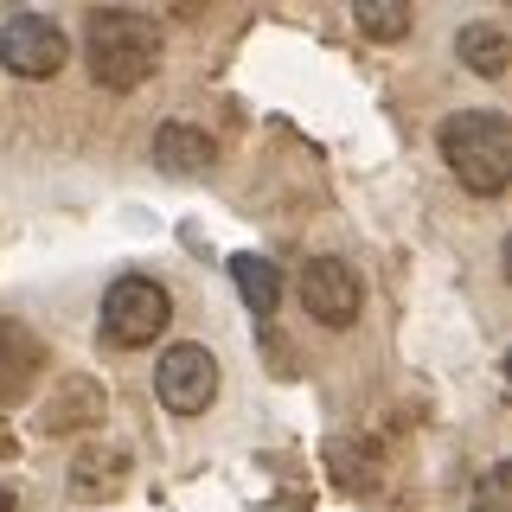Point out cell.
<instances>
[{
	"label": "cell",
	"instance_id": "5",
	"mask_svg": "<svg viewBox=\"0 0 512 512\" xmlns=\"http://www.w3.org/2000/svg\"><path fill=\"white\" fill-rule=\"evenodd\" d=\"M154 391H160V404L173 416H205L212 397H218V359L205 346H192V340L167 346L160 365H154Z\"/></svg>",
	"mask_w": 512,
	"mask_h": 512
},
{
	"label": "cell",
	"instance_id": "14",
	"mask_svg": "<svg viewBox=\"0 0 512 512\" xmlns=\"http://www.w3.org/2000/svg\"><path fill=\"white\" fill-rule=\"evenodd\" d=\"M13 455V436H7V423H0V461H7Z\"/></svg>",
	"mask_w": 512,
	"mask_h": 512
},
{
	"label": "cell",
	"instance_id": "2",
	"mask_svg": "<svg viewBox=\"0 0 512 512\" xmlns=\"http://www.w3.org/2000/svg\"><path fill=\"white\" fill-rule=\"evenodd\" d=\"M84 58H90V77L103 90H135V84H148L154 64H160V26L141 20V13H122V7L90 13Z\"/></svg>",
	"mask_w": 512,
	"mask_h": 512
},
{
	"label": "cell",
	"instance_id": "11",
	"mask_svg": "<svg viewBox=\"0 0 512 512\" xmlns=\"http://www.w3.org/2000/svg\"><path fill=\"white\" fill-rule=\"evenodd\" d=\"M231 282H237V295H244L250 314H276L282 276H276V263H269V256H231Z\"/></svg>",
	"mask_w": 512,
	"mask_h": 512
},
{
	"label": "cell",
	"instance_id": "7",
	"mask_svg": "<svg viewBox=\"0 0 512 512\" xmlns=\"http://www.w3.org/2000/svg\"><path fill=\"white\" fill-rule=\"evenodd\" d=\"M45 365H52V352H45L39 333L26 320L0 314V404H26L32 384L45 378Z\"/></svg>",
	"mask_w": 512,
	"mask_h": 512
},
{
	"label": "cell",
	"instance_id": "4",
	"mask_svg": "<svg viewBox=\"0 0 512 512\" xmlns=\"http://www.w3.org/2000/svg\"><path fill=\"white\" fill-rule=\"evenodd\" d=\"M71 45H64V26L45 20V13H13L0 26V71L26 77V84H45V77L64 71Z\"/></svg>",
	"mask_w": 512,
	"mask_h": 512
},
{
	"label": "cell",
	"instance_id": "10",
	"mask_svg": "<svg viewBox=\"0 0 512 512\" xmlns=\"http://www.w3.org/2000/svg\"><path fill=\"white\" fill-rule=\"evenodd\" d=\"M455 52H461V64H468L474 77H506L512 45H506V32H500V26L474 20V26H461V32H455Z\"/></svg>",
	"mask_w": 512,
	"mask_h": 512
},
{
	"label": "cell",
	"instance_id": "13",
	"mask_svg": "<svg viewBox=\"0 0 512 512\" xmlns=\"http://www.w3.org/2000/svg\"><path fill=\"white\" fill-rule=\"evenodd\" d=\"M352 13H359L365 39H404V32H410V7H404V0H365V7H352Z\"/></svg>",
	"mask_w": 512,
	"mask_h": 512
},
{
	"label": "cell",
	"instance_id": "15",
	"mask_svg": "<svg viewBox=\"0 0 512 512\" xmlns=\"http://www.w3.org/2000/svg\"><path fill=\"white\" fill-rule=\"evenodd\" d=\"M0 512H13V493L7 487H0Z\"/></svg>",
	"mask_w": 512,
	"mask_h": 512
},
{
	"label": "cell",
	"instance_id": "8",
	"mask_svg": "<svg viewBox=\"0 0 512 512\" xmlns=\"http://www.w3.org/2000/svg\"><path fill=\"white\" fill-rule=\"evenodd\" d=\"M103 416V384L96 378H64L52 397H45V410H39V429L45 436H71V429H84Z\"/></svg>",
	"mask_w": 512,
	"mask_h": 512
},
{
	"label": "cell",
	"instance_id": "1",
	"mask_svg": "<svg viewBox=\"0 0 512 512\" xmlns=\"http://www.w3.org/2000/svg\"><path fill=\"white\" fill-rule=\"evenodd\" d=\"M442 160L474 199H493L512 180V128L500 109H461L442 122Z\"/></svg>",
	"mask_w": 512,
	"mask_h": 512
},
{
	"label": "cell",
	"instance_id": "3",
	"mask_svg": "<svg viewBox=\"0 0 512 512\" xmlns=\"http://www.w3.org/2000/svg\"><path fill=\"white\" fill-rule=\"evenodd\" d=\"M173 320V295L154 276H122L103 295V340L109 346H154Z\"/></svg>",
	"mask_w": 512,
	"mask_h": 512
},
{
	"label": "cell",
	"instance_id": "12",
	"mask_svg": "<svg viewBox=\"0 0 512 512\" xmlns=\"http://www.w3.org/2000/svg\"><path fill=\"white\" fill-rule=\"evenodd\" d=\"M71 487L84 493V500H96V493H116L122 487V455H77V474H71Z\"/></svg>",
	"mask_w": 512,
	"mask_h": 512
},
{
	"label": "cell",
	"instance_id": "6",
	"mask_svg": "<svg viewBox=\"0 0 512 512\" xmlns=\"http://www.w3.org/2000/svg\"><path fill=\"white\" fill-rule=\"evenodd\" d=\"M301 308H308L320 327H352L359 308H365L359 269L340 263V256H314V263H301Z\"/></svg>",
	"mask_w": 512,
	"mask_h": 512
},
{
	"label": "cell",
	"instance_id": "9",
	"mask_svg": "<svg viewBox=\"0 0 512 512\" xmlns=\"http://www.w3.org/2000/svg\"><path fill=\"white\" fill-rule=\"evenodd\" d=\"M212 135H205V128H186V122H167V128H160V135H154V160H160V167H167V173H180V180H192V173H205V167H212Z\"/></svg>",
	"mask_w": 512,
	"mask_h": 512
}]
</instances>
